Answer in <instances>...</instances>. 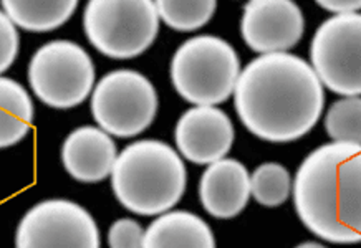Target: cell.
<instances>
[{
	"label": "cell",
	"instance_id": "17",
	"mask_svg": "<svg viewBox=\"0 0 361 248\" xmlns=\"http://www.w3.org/2000/svg\"><path fill=\"white\" fill-rule=\"evenodd\" d=\"M217 8L216 0H158L156 11L176 32H194L211 20Z\"/></svg>",
	"mask_w": 361,
	"mask_h": 248
},
{
	"label": "cell",
	"instance_id": "6",
	"mask_svg": "<svg viewBox=\"0 0 361 248\" xmlns=\"http://www.w3.org/2000/svg\"><path fill=\"white\" fill-rule=\"evenodd\" d=\"M28 83L35 97L47 106L55 109L78 106L94 89L92 56L75 42H49L32 56Z\"/></svg>",
	"mask_w": 361,
	"mask_h": 248
},
{
	"label": "cell",
	"instance_id": "22",
	"mask_svg": "<svg viewBox=\"0 0 361 248\" xmlns=\"http://www.w3.org/2000/svg\"><path fill=\"white\" fill-rule=\"evenodd\" d=\"M317 6L336 16H346V13L360 12L361 2L360 0H317Z\"/></svg>",
	"mask_w": 361,
	"mask_h": 248
},
{
	"label": "cell",
	"instance_id": "23",
	"mask_svg": "<svg viewBox=\"0 0 361 248\" xmlns=\"http://www.w3.org/2000/svg\"><path fill=\"white\" fill-rule=\"evenodd\" d=\"M323 248V243H317V242H305V243H300L298 248Z\"/></svg>",
	"mask_w": 361,
	"mask_h": 248
},
{
	"label": "cell",
	"instance_id": "2",
	"mask_svg": "<svg viewBox=\"0 0 361 248\" xmlns=\"http://www.w3.org/2000/svg\"><path fill=\"white\" fill-rule=\"evenodd\" d=\"M303 225L330 243L361 240V144L334 141L312 151L292 182Z\"/></svg>",
	"mask_w": 361,
	"mask_h": 248
},
{
	"label": "cell",
	"instance_id": "11",
	"mask_svg": "<svg viewBox=\"0 0 361 248\" xmlns=\"http://www.w3.org/2000/svg\"><path fill=\"white\" fill-rule=\"evenodd\" d=\"M180 156L199 166L222 159L235 140L231 118L216 106H194L179 118L174 131Z\"/></svg>",
	"mask_w": 361,
	"mask_h": 248
},
{
	"label": "cell",
	"instance_id": "15",
	"mask_svg": "<svg viewBox=\"0 0 361 248\" xmlns=\"http://www.w3.org/2000/svg\"><path fill=\"white\" fill-rule=\"evenodd\" d=\"M2 12L22 30L45 33L70 20L78 0H2Z\"/></svg>",
	"mask_w": 361,
	"mask_h": 248
},
{
	"label": "cell",
	"instance_id": "5",
	"mask_svg": "<svg viewBox=\"0 0 361 248\" xmlns=\"http://www.w3.org/2000/svg\"><path fill=\"white\" fill-rule=\"evenodd\" d=\"M159 22L151 0H90L83 12L88 42L113 60L145 54L158 37Z\"/></svg>",
	"mask_w": 361,
	"mask_h": 248
},
{
	"label": "cell",
	"instance_id": "7",
	"mask_svg": "<svg viewBox=\"0 0 361 248\" xmlns=\"http://www.w3.org/2000/svg\"><path fill=\"white\" fill-rule=\"evenodd\" d=\"M158 113L154 85L135 70L110 71L92 94V114L103 131L115 137H135L153 124Z\"/></svg>",
	"mask_w": 361,
	"mask_h": 248
},
{
	"label": "cell",
	"instance_id": "18",
	"mask_svg": "<svg viewBox=\"0 0 361 248\" xmlns=\"http://www.w3.org/2000/svg\"><path fill=\"white\" fill-rule=\"evenodd\" d=\"M292 194V178L279 162L260 164L250 175V195L265 207H279Z\"/></svg>",
	"mask_w": 361,
	"mask_h": 248
},
{
	"label": "cell",
	"instance_id": "13",
	"mask_svg": "<svg viewBox=\"0 0 361 248\" xmlns=\"http://www.w3.org/2000/svg\"><path fill=\"white\" fill-rule=\"evenodd\" d=\"M118 157L111 135L102 128L82 126L70 132L61 146V162L80 182H102L110 178Z\"/></svg>",
	"mask_w": 361,
	"mask_h": 248
},
{
	"label": "cell",
	"instance_id": "10",
	"mask_svg": "<svg viewBox=\"0 0 361 248\" xmlns=\"http://www.w3.org/2000/svg\"><path fill=\"white\" fill-rule=\"evenodd\" d=\"M305 18L293 0H250L245 4L240 33L260 55L285 54L302 40Z\"/></svg>",
	"mask_w": 361,
	"mask_h": 248
},
{
	"label": "cell",
	"instance_id": "19",
	"mask_svg": "<svg viewBox=\"0 0 361 248\" xmlns=\"http://www.w3.org/2000/svg\"><path fill=\"white\" fill-rule=\"evenodd\" d=\"M325 131L334 141L361 144V99L345 97L329 108Z\"/></svg>",
	"mask_w": 361,
	"mask_h": 248
},
{
	"label": "cell",
	"instance_id": "4",
	"mask_svg": "<svg viewBox=\"0 0 361 248\" xmlns=\"http://www.w3.org/2000/svg\"><path fill=\"white\" fill-rule=\"evenodd\" d=\"M169 71L180 98L194 106H217L234 93L240 60L221 37L197 35L176 50Z\"/></svg>",
	"mask_w": 361,
	"mask_h": 248
},
{
	"label": "cell",
	"instance_id": "12",
	"mask_svg": "<svg viewBox=\"0 0 361 248\" xmlns=\"http://www.w3.org/2000/svg\"><path fill=\"white\" fill-rule=\"evenodd\" d=\"M199 199L214 218H234L244 211L250 199V174L240 161L222 159L204 170L199 182Z\"/></svg>",
	"mask_w": 361,
	"mask_h": 248
},
{
	"label": "cell",
	"instance_id": "3",
	"mask_svg": "<svg viewBox=\"0 0 361 248\" xmlns=\"http://www.w3.org/2000/svg\"><path fill=\"white\" fill-rule=\"evenodd\" d=\"M188 184L186 166L169 144L141 140L116 157L111 187L123 207L142 217L161 216L183 199Z\"/></svg>",
	"mask_w": 361,
	"mask_h": 248
},
{
	"label": "cell",
	"instance_id": "20",
	"mask_svg": "<svg viewBox=\"0 0 361 248\" xmlns=\"http://www.w3.org/2000/svg\"><path fill=\"white\" fill-rule=\"evenodd\" d=\"M142 243L145 230L133 218H120L108 232V245L111 248H141Z\"/></svg>",
	"mask_w": 361,
	"mask_h": 248
},
{
	"label": "cell",
	"instance_id": "14",
	"mask_svg": "<svg viewBox=\"0 0 361 248\" xmlns=\"http://www.w3.org/2000/svg\"><path fill=\"white\" fill-rule=\"evenodd\" d=\"M145 248H214L216 238L207 222L188 211H168L145 232Z\"/></svg>",
	"mask_w": 361,
	"mask_h": 248
},
{
	"label": "cell",
	"instance_id": "1",
	"mask_svg": "<svg viewBox=\"0 0 361 248\" xmlns=\"http://www.w3.org/2000/svg\"><path fill=\"white\" fill-rule=\"evenodd\" d=\"M234 104L252 135L269 142H290L318 123L325 89L308 61L288 51L269 54L240 70Z\"/></svg>",
	"mask_w": 361,
	"mask_h": 248
},
{
	"label": "cell",
	"instance_id": "21",
	"mask_svg": "<svg viewBox=\"0 0 361 248\" xmlns=\"http://www.w3.org/2000/svg\"><path fill=\"white\" fill-rule=\"evenodd\" d=\"M20 49L17 25L6 13H0V71H7L16 61Z\"/></svg>",
	"mask_w": 361,
	"mask_h": 248
},
{
	"label": "cell",
	"instance_id": "9",
	"mask_svg": "<svg viewBox=\"0 0 361 248\" xmlns=\"http://www.w3.org/2000/svg\"><path fill=\"white\" fill-rule=\"evenodd\" d=\"M99 232L92 213L71 200L33 205L18 223L17 248H98Z\"/></svg>",
	"mask_w": 361,
	"mask_h": 248
},
{
	"label": "cell",
	"instance_id": "8",
	"mask_svg": "<svg viewBox=\"0 0 361 248\" xmlns=\"http://www.w3.org/2000/svg\"><path fill=\"white\" fill-rule=\"evenodd\" d=\"M312 68L323 87L341 97L361 93L360 12L326 18L310 44Z\"/></svg>",
	"mask_w": 361,
	"mask_h": 248
},
{
	"label": "cell",
	"instance_id": "16",
	"mask_svg": "<svg viewBox=\"0 0 361 248\" xmlns=\"http://www.w3.org/2000/svg\"><path fill=\"white\" fill-rule=\"evenodd\" d=\"M35 108L27 89L12 78H0V146L20 142L32 130Z\"/></svg>",
	"mask_w": 361,
	"mask_h": 248
}]
</instances>
